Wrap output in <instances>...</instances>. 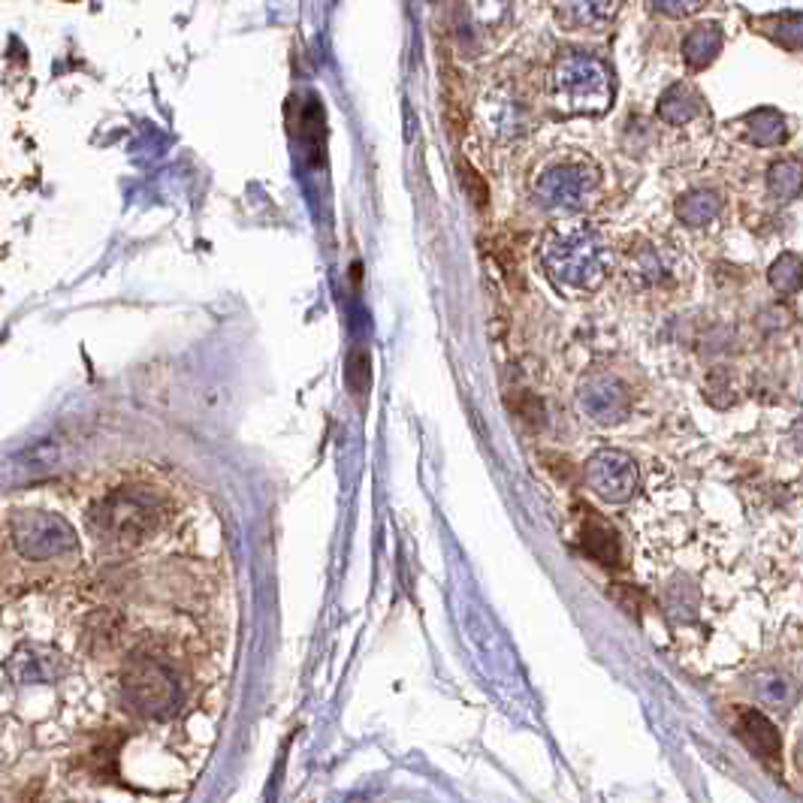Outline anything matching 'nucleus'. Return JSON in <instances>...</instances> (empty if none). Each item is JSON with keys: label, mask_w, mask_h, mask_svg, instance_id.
Instances as JSON below:
<instances>
[{"label": "nucleus", "mask_w": 803, "mask_h": 803, "mask_svg": "<svg viewBox=\"0 0 803 803\" xmlns=\"http://www.w3.org/2000/svg\"><path fill=\"white\" fill-rule=\"evenodd\" d=\"M541 261L547 278L562 291L593 293L605 282L610 251L595 229L577 227L571 233H550L541 245Z\"/></svg>", "instance_id": "1"}, {"label": "nucleus", "mask_w": 803, "mask_h": 803, "mask_svg": "<svg viewBox=\"0 0 803 803\" xmlns=\"http://www.w3.org/2000/svg\"><path fill=\"white\" fill-rule=\"evenodd\" d=\"M614 74L601 58L565 52L550 74V100L565 115H601L614 106Z\"/></svg>", "instance_id": "2"}, {"label": "nucleus", "mask_w": 803, "mask_h": 803, "mask_svg": "<svg viewBox=\"0 0 803 803\" xmlns=\"http://www.w3.org/2000/svg\"><path fill=\"white\" fill-rule=\"evenodd\" d=\"M91 522H95L97 535H104L109 541L134 544L143 541L146 535H151L160 526V508L155 501L143 499V496L121 492V496L104 501L91 517Z\"/></svg>", "instance_id": "3"}, {"label": "nucleus", "mask_w": 803, "mask_h": 803, "mask_svg": "<svg viewBox=\"0 0 803 803\" xmlns=\"http://www.w3.org/2000/svg\"><path fill=\"white\" fill-rule=\"evenodd\" d=\"M598 190V173L580 164L550 167L535 182V197L544 209L577 212L584 209L589 197Z\"/></svg>", "instance_id": "4"}, {"label": "nucleus", "mask_w": 803, "mask_h": 803, "mask_svg": "<svg viewBox=\"0 0 803 803\" xmlns=\"http://www.w3.org/2000/svg\"><path fill=\"white\" fill-rule=\"evenodd\" d=\"M12 541L21 556L28 559H49V556L74 550V532L70 526L55 513L25 511L12 520Z\"/></svg>", "instance_id": "5"}, {"label": "nucleus", "mask_w": 803, "mask_h": 803, "mask_svg": "<svg viewBox=\"0 0 803 803\" xmlns=\"http://www.w3.org/2000/svg\"><path fill=\"white\" fill-rule=\"evenodd\" d=\"M586 487L607 505H626L637 492L635 459L619 450H598L584 469Z\"/></svg>", "instance_id": "6"}, {"label": "nucleus", "mask_w": 803, "mask_h": 803, "mask_svg": "<svg viewBox=\"0 0 803 803\" xmlns=\"http://www.w3.org/2000/svg\"><path fill=\"white\" fill-rule=\"evenodd\" d=\"M125 695L139 713L157 716L167 713L169 704H176V683L151 658H139L125 674Z\"/></svg>", "instance_id": "7"}, {"label": "nucleus", "mask_w": 803, "mask_h": 803, "mask_svg": "<svg viewBox=\"0 0 803 803\" xmlns=\"http://www.w3.org/2000/svg\"><path fill=\"white\" fill-rule=\"evenodd\" d=\"M577 402L584 408L586 418H593L601 427H614V423H623L628 418L626 386L610 375L586 378L577 390Z\"/></svg>", "instance_id": "8"}, {"label": "nucleus", "mask_w": 803, "mask_h": 803, "mask_svg": "<svg viewBox=\"0 0 803 803\" xmlns=\"http://www.w3.org/2000/svg\"><path fill=\"white\" fill-rule=\"evenodd\" d=\"M737 734H741L743 743H746L767 767L780 771L783 741H780L776 725H773L764 713H758V709H741V713H737Z\"/></svg>", "instance_id": "9"}, {"label": "nucleus", "mask_w": 803, "mask_h": 803, "mask_svg": "<svg viewBox=\"0 0 803 803\" xmlns=\"http://www.w3.org/2000/svg\"><path fill=\"white\" fill-rule=\"evenodd\" d=\"M752 698L758 701L762 707L773 709V713H789L801 698V686L794 683V677L783 674V670H758L750 683Z\"/></svg>", "instance_id": "10"}, {"label": "nucleus", "mask_w": 803, "mask_h": 803, "mask_svg": "<svg viewBox=\"0 0 803 803\" xmlns=\"http://www.w3.org/2000/svg\"><path fill=\"white\" fill-rule=\"evenodd\" d=\"M722 46H725V33H722L719 25L704 21L698 28H692L683 40V61L688 63V70H704L719 58Z\"/></svg>", "instance_id": "11"}, {"label": "nucleus", "mask_w": 803, "mask_h": 803, "mask_svg": "<svg viewBox=\"0 0 803 803\" xmlns=\"http://www.w3.org/2000/svg\"><path fill=\"white\" fill-rule=\"evenodd\" d=\"M580 550L601 565H619V559H623L616 532L595 513H586L584 526H580Z\"/></svg>", "instance_id": "12"}, {"label": "nucleus", "mask_w": 803, "mask_h": 803, "mask_svg": "<svg viewBox=\"0 0 803 803\" xmlns=\"http://www.w3.org/2000/svg\"><path fill=\"white\" fill-rule=\"evenodd\" d=\"M767 194L773 203H792L803 194V160L801 157H780L767 169Z\"/></svg>", "instance_id": "13"}, {"label": "nucleus", "mask_w": 803, "mask_h": 803, "mask_svg": "<svg viewBox=\"0 0 803 803\" xmlns=\"http://www.w3.org/2000/svg\"><path fill=\"white\" fill-rule=\"evenodd\" d=\"M746 134H750L752 146L773 148L783 146L785 139H789V125H785L783 112H776L771 106H762V109L746 115Z\"/></svg>", "instance_id": "14"}, {"label": "nucleus", "mask_w": 803, "mask_h": 803, "mask_svg": "<svg viewBox=\"0 0 803 803\" xmlns=\"http://www.w3.org/2000/svg\"><path fill=\"white\" fill-rule=\"evenodd\" d=\"M677 218L686 224V227H704L709 221L719 218L722 212V197L716 190H688L677 199Z\"/></svg>", "instance_id": "15"}, {"label": "nucleus", "mask_w": 803, "mask_h": 803, "mask_svg": "<svg viewBox=\"0 0 803 803\" xmlns=\"http://www.w3.org/2000/svg\"><path fill=\"white\" fill-rule=\"evenodd\" d=\"M701 115V97L692 85H670L668 91L658 100V118H665L668 125H688L692 118Z\"/></svg>", "instance_id": "16"}, {"label": "nucleus", "mask_w": 803, "mask_h": 803, "mask_svg": "<svg viewBox=\"0 0 803 803\" xmlns=\"http://www.w3.org/2000/svg\"><path fill=\"white\" fill-rule=\"evenodd\" d=\"M767 282L780 300H792L803 284V261L797 254H780L767 270Z\"/></svg>", "instance_id": "17"}, {"label": "nucleus", "mask_w": 803, "mask_h": 803, "mask_svg": "<svg viewBox=\"0 0 803 803\" xmlns=\"http://www.w3.org/2000/svg\"><path fill=\"white\" fill-rule=\"evenodd\" d=\"M762 31L785 49H803V12L789 10L773 16V19H764Z\"/></svg>", "instance_id": "18"}, {"label": "nucleus", "mask_w": 803, "mask_h": 803, "mask_svg": "<svg viewBox=\"0 0 803 803\" xmlns=\"http://www.w3.org/2000/svg\"><path fill=\"white\" fill-rule=\"evenodd\" d=\"M556 12L565 25H601L619 12V3H559Z\"/></svg>", "instance_id": "19"}, {"label": "nucleus", "mask_w": 803, "mask_h": 803, "mask_svg": "<svg viewBox=\"0 0 803 803\" xmlns=\"http://www.w3.org/2000/svg\"><path fill=\"white\" fill-rule=\"evenodd\" d=\"M704 396L716 408H728L737 402V384H734V375H731L728 369H713L709 372L707 384H704Z\"/></svg>", "instance_id": "20"}, {"label": "nucleus", "mask_w": 803, "mask_h": 803, "mask_svg": "<svg viewBox=\"0 0 803 803\" xmlns=\"http://www.w3.org/2000/svg\"><path fill=\"white\" fill-rule=\"evenodd\" d=\"M665 605H668L674 619H692L695 610H698V593H695V586L686 584V580H677V584L668 586Z\"/></svg>", "instance_id": "21"}, {"label": "nucleus", "mask_w": 803, "mask_h": 803, "mask_svg": "<svg viewBox=\"0 0 803 803\" xmlns=\"http://www.w3.org/2000/svg\"><path fill=\"white\" fill-rule=\"evenodd\" d=\"M628 275L640 284H656L665 275V266L658 261V254L653 248H640L631 254L628 261Z\"/></svg>", "instance_id": "22"}, {"label": "nucleus", "mask_w": 803, "mask_h": 803, "mask_svg": "<svg viewBox=\"0 0 803 803\" xmlns=\"http://www.w3.org/2000/svg\"><path fill=\"white\" fill-rule=\"evenodd\" d=\"M369 381H372V375H369V356H365V351H354L351 360H347V384L354 390V396H363L365 390H369Z\"/></svg>", "instance_id": "23"}, {"label": "nucleus", "mask_w": 803, "mask_h": 803, "mask_svg": "<svg viewBox=\"0 0 803 803\" xmlns=\"http://www.w3.org/2000/svg\"><path fill=\"white\" fill-rule=\"evenodd\" d=\"M459 173H462V185H466V190H469V197L474 206H487V199H490V194H487V182L474 173V169L469 167V164H459Z\"/></svg>", "instance_id": "24"}, {"label": "nucleus", "mask_w": 803, "mask_h": 803, "mask_svg": "<svg viewBox=\"0 0 803 803\" xmlns=\"http://www.w3.org/2000/svg\"><path fill=\"white\" fill-rule=\"evenodd\" d=\"M656 12H668V16H692V12L704 10V3H653Z\"/></svg>", "instance_id": "25"}, {"label": "nucleus", "mask_w": 803, "mask_h": 803, "mask_svg": "<svg viewBox=\"0 0 803 803\" xmlns=\"http://www.w3.org/2000/svg\"><path fill=\"white\" fill-rule=\"evenodd\" d=\"M797 762H803V737L797 741Z\"/></svg>", "instance_id": "26"}]
</instances>
